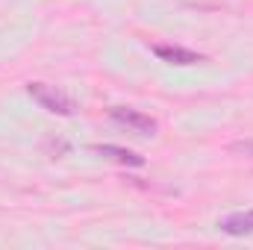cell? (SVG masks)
<instances>
[{"label": "cell", "instance_id": "1", "mask_svg": "<svg viewBox=\"0 0 253 250\" xmlns=\"http://www.w3.org/2000/svg\"><path fill=\"white\" fill-rule=\"evenodd\" d=\"M27 91H30V97L42 106V109H47V112H53V115H74V100L65 94L62 88H56V85H47V83H30L27 85Z\"/></svg>", "mask_w": 253, "mask_h": 250}, {"label": "cell", "instance_id": "2", "mask_svg": "<svg viewBox=\"0 0 253 250\" xmlns=\"http://www.w3.org/2000/svg\"><path fill=\"white\" fill-rule=\"evenodd\" d=\"M109 118H112L115 124L138 132V135H153V132H156V121H153L150 115H144V112H138V109H129V106H112V109H109Z\"/></svg>", "mask_w": 253, "mask_h": 250}, {"label": "cell", "instance_id": "3", "mask_svg": "<svg viewBox=\"0 0 253 250\" xmlns=\"http://www.w3.org/2000/svg\"><path fill=\"white\" fill-rule=\"evenodd\" d=\"M153 53L168 65H197L206 62L203 53H194L189 47H180V44H153Z\"/></svg>", "mask_w": 253, "mask_h": 250}, {"label": "cell", "instance_id": "4", "mask_svg": "<svg viewBox=\"0 0 253 250\" xmlns=\"http://www.w3.org/2000/svg\"><path fill=\"white\" fill-rule=\"evenodd\" d=\"M218 227H221V233H227V236H253V209L227 215Z\"/></svg>", "mask_w": 253, "mask_h": 250}, {"label": "cell", "instance_id": "5", "mask_svg": "<svg viewBox=\"0 0 253 250\" xmlns=\"http://www.w3.org/2000/svg\"><path fill=\"white\" fill-rule=\"evenodd\" d=\"M97 153H103V156H109V159H115L121 165H132V168L144 165L141 156H135L132 150H124V147H115V144H97Z\"/></svg>", "mask_w": 253, "mask_h": 250}, {"label": "cell", "instance_id": "6", "mask_svg": "<svg viewBox=\"0 0 253 250\" xmlns=\"http://www.w3.org/2000/svg\"><path fill=\"white\" fill-rule=\"evenodd\" d=\"M233 150H239V153H253V144L248 141V144H233Z\"/></svg>", "mask_w": 253, "mask_h": 250}]
</instances>
